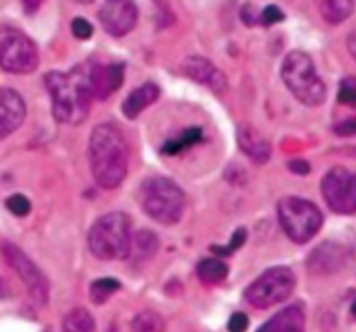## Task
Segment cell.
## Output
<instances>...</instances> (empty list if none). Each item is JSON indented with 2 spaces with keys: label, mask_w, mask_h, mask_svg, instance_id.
Returning a JSON list of instances; mask_svg holds the SVG:
<instances>
[{
  "label": "cell",
  "mask_w": 356,
  "mask_h": 332,
  "mask_svg": "<svg viewBox=\"0 0 356 332\" xmlns=\"http://www.w3.org/2000/svg\"><path fill=\"white\" fill-rule=\"evenodd\" d=\"M44 80L51 94L52 117L59 124L79 125L89 117L94 96L83 65L75 66L72 72H51Z\"/></svg>",
  "instance_id": "2"
},
{
  "label": "cell",
  "mask_w": 356,
  "mask_h": 332,
  "mask_svg": "<svg viewBox=\"0 0 356 332\" xmlns=\"http://www.w3.org/2000/svg\"><path fill=\"white\" fill-rule=\"evenodd\" d=\"M131 327L134 332H163L165 322L160 313L153 312V310H145L134 317Z\"/></svg>",
  "instance_id": "24"
},
{
  "label": "cell",
  "mask_w": 356,
  "mask_h": 332,
  "mask_svg": "<svg viewBox=\"0 0 356 332\" xmlns=\"http://www.w3.org/2000/svg\"><path fill=\"white\" fill-rule=\"evenodd\" d=\"M351 313H353V315L356 317V301L353 303V306H351Z\"/></svg>",
  "instance_id": "36"
},
{
  "label": "cell",
  "mask_w": 356,
  "mask_h": 332,
  "mask_svg": "<svg viewBox=\"0 0 356 332\" xmlns=\"http://www.w3.org/2000/svg\"><path fill=\"white\" fill-rule=\"evenodd\" d=\"M0 65L16 75L33 73L38 66L37 45L19 30L3 26L0 31Z\"/></svg>",
  "instance_id": "8"
},
{
  "label": "cell",
  "mask_w": 356,
  "mask_h": 332,
  "mask_svg": "<svg viewBox=\"0 0 356 332\" xmlns=\"http://www.w3.org/2000/svg\"><path fill=\"white\" fill-rule=\"evenodd\" d=\"M337 100L343 104H350V106H356V79L355 77H346L343 79L339 86V94Z\"/></svg>",
  "instance_id": "28"
},
{
  "label": "cell",
  "mask_w": 356,
  "mask_h": 332,
  "mask_svg": "<svg viewBox=\"0 0 356 332\" xmlns=\"http://www.w3.org/2000/svg\"><path fill=\"white\" fill-rule=\"evenodd\" d=\"M183 72L191 80L209 87V89L218 94L225 93L226 87H228V80H226L225 73L214 63H211L205 58H200V56L188 58L183 65Z\"/></svg>",
  "instance_id": "13"
},
{
  "label": "cell",
  "mask_w": 356,
  "mask_h": 332,
  "mask_svg": "<svg viewBox=\"0 0 356 332\" xmlns=\"http://www.w3.org/2000/svg\"><path fill=\"white\" fill-rule=\"evenodd\" d=\"M197 275L204 284L218 285L228 277V267L221 260H202L197 267Z\"/></svg>",
  "instance_id": "21"
},
{
  "label": "cell",
  "mask_w": 356,
  "mask_h": 332,
  "mask_svg": "<svg viewBox=\"0 0 356 332\" xmlns=\"http://www.w3.org/2000/svg\"><path fill=\"white\" fill-rule=\"evenodd\" d=\"M348 49H350L351 56L356 59V30H353L348 37Z\"/></svg>",
  "instance_id": "34"
},
{
  "label": "cell",
  "mask_w": 356,
  "mask_h": 332,
  "mask_svg": "<svg viewBox=\"0 0 356 332\" xmlns=\"http://www.w3.org/2000/svg\"><path fill=\"white\" fill-rule=\"evenodd\" d=\"M202 138H204V132H202L200 127L186 129V131H184L177 139H170V141H167L165 145L162 146V152L167 153V155H176V153H181L183 150H186L188 146L200 143Z\"/></svg>",
  "instance_id": "23"
},
{
  "label": "cell",
  "mask_w": 356,
  "mask_h": 332,
  "mask_svg": "<svg viewBox=\"0 0 356 332\" xmlns=\"http://www.w3.org/2000/svg\"><path fill=\"white\" fill-rule=\"evenodd\" d=\"M296 284L298 280L291 268H270L245 289V299L254 308L268 310L291 298Z\"/></svg>",
  "instance_id": "7"
},
{
  "label": "cell",
  "mask_w": 356,
  "mask_h": 332,
  "mask_svg": "<svg viewBox=\"0 0 356 332\" xmlns=\"http://www.w3.org/2000/svg\"><path fill=\"white\" fill-rule=\"evenodd\" d=\"M257 332H306V319L301 306H289L271 317Z\"/></svg>",
  "instance_id": "17"
},
{
  "label": "cell",
  "mask_w": 356,
  "mask_h": 332,
  "mask_svg": "<svg viewBox=\"0 0 356 332\" xmlns=\"http://www.w3.org/2000/svg\"><path fill=\"white\" fill-rule=\"evenodd\" d=\"M139 202L146 214L160 225H176L183 218L186 197L183 190L169 177L155 176L139 188Z\"/></svg>",
  "instance_id": "4"
},
{
  "label": "cell",
  "mask_w": 356,
  "mask_h": 332,
  "mask_svg": "<svg viewBox=\"0 0 356 332\" xmlns=\"http://www.w3.org/2000/svg\"><path fill=\"white\" fill-rule=\"evenodd\" d=\"M284 19H285L284 10L277 6L264 7L263 13H261V16H259V23L264 24V26H271V24H277Z\"/></svg>",
  "instance_id": "29"
},
{
  "label": "cell",
  "mask_w": 356,
  "mask_h": 332,
  "mask_svg": "<svg viewBox=\"0 0 356 332\" xmlns=\"http://www.w3.org/2000/svg\"><path fill=\"white\" fill-rule=\"evenodd\" d=\"M38 7H40V2H24V9H26V13L28 9H38Z\"/></svg>",
  "instance_id": "35"
},
{
  "label": "cell",
  "mask_w": 356,
  "mask_h": 332,
  "mask_svg": "<svg viewBox=\"0 0 356 332\" xmlns=\"http://www.w3.org/2000/svg\"><path fill=\"white\" fill-rule=\"evenodd\" d=\"M6 207L9 209L10 214L17 216V218H24L26 214H30L31 204L24 195L14 193L10 197L6 198Z\"/></svg>",
  "instance_id": "27"
},
{
  "label": "cell",
  "mask_w": 356,
  "mask_h": 332,
  "mask_svg": "<svg viewBox=\"0 0 356 332\" xmlns=\"http://www.w3.org/2000/svg\"><path fill=\"white\" fill-rule=\"evenodd\" d=\"M289 169L294 174H299V176H306V174H309L312 167L306 160H292V162H289Z\"/></svg>",
  "instance_id": "33"
},
{
  "label": "cell",
  "mask_w": 356,
  "mask_h": 332,
  "mask_svg": "<svg viewBox=\"0 0 356 332\" xmlns=\"http://www.w3.org/2000/svg\"><path fill=\"white\" fill-rule=\"evenodd\" d=\"M278 223L296 244H306L318 233L323 216L313 202L299 197H285L277 204Z\"/></svg>",
  "instance_id": "6"
},
{
  "label": "cell",
  "mask_w": 356,
  "mask_h": 332,
  "mask_svg": "<svg viewBox=\"0 0 356 332\" xmlns=\"http://www.w3.org/2000/svg\"><path fill=\"white\" fill-rule=\"evenodd\" d=\"M247 329H249V317L242 312L233 313L232 319H229V322H228V331L229 332H245Z\"/></svg>",
  "instance_id": "31"
},
{
  "label": "cell",
  "mask_w": 356,
  "mask_h": 332,
  "mask_svg": "<svg viewBox=\"0 0 356 332\" xmlns=\"http://www.w3.org/2000/svg\"><path fill=\"white\" fill-rule=\"evenodd\" d=\"M120 282L115 280V278H99V280H94L90 284V299L96 305H103V303L108 301L110 296L120 291Z\"/></svg>",
  "instance_id": "25"
},
{
  "label": "cell",
  "mask_w": 356,
  "mask_h": 332,
  "mask_svg": "<svg viewBox=\"0 0 356 332\" xmlns=\"http://www.w3.org/2000/svg\"><path fill=\"white\" fill-rule=\"evenodd\" d=\"M247 240V230L245 228H236L235 232H233L232 235V240H229L228 246L225 247H219V246H212V253L219 254V256H229L232 253H235V251H238L240 247L245 244Z\"/></svg>",
  "instance_id": "26"
},
{
  "label": "cell",
  "mask_w": 356,
  "mask_h": 332,
  "mask_svg": "<svg viewBox=\"0 0 356 332\" xmlns=\"http://www.w3.org/2000/svg\"><path fill=\"white\" fill-rule=\"evenodd\" d=\"M322 193L329 207L337 214L356 212V173L334 167L322 181Z\"/></svg>",
  "instance_id": "9"
},
{
  "label": "cell",
  "mask_w": 356,
  "mask_h": 332,
  "mask_svg": "<svg viewBox=\"0 0 356 332\" xmlns=\"http://www.w3.org/2000/svg\"><path fill=\"white\" fill-rule=\"evenodd\" d=\"M318 10L329 24H339L353 14L355 3L351 0H325L318 2Z\"/></svg>",
  "instance_id": "19"
},
{
  "label": "cell",
  "mask_w": 356,
  "mask_h": 332,
  "mask_svg": "<svg viewBox=\"0 0 356 332\" xmlns=\"http://www.w3.org/2000/svg\"><path fill=\"white\" fill-rule=\"evenodd\" d=\"M282 79L299 103L306 104V106H318L325 101V84L316 73L312 56L306 52H289L282 65Z\"/></svg>",
  "instance_id": "5"
},
{
  "label": "cell",
  "mask_w": 356,
  "mask_h": 332,
  "mask_svg": "<svg viewBox=\"0 0 356 332\" xmlns=\"http://www.w3.org/2000/svg\"><path fill=\"white\" fill-rule=\"evenodd\" d=\"M63 332H96L94 319L86 308H75L66 315Z\"/></svg>",
  "instance_id": "22"
},
{
  "label": "cell",
  "mask_w": 356,
  "mask_h": 332,
  "mask_svg": "<svg viewBox=\"0 0 356 332\" xmlns=\"http://www.w3.org/2000/svg\"><path fill=\"white\" fill-rule=\"evenodd\" d=\"M2 256L6 263L16 271L17 277L23 280V284L26 285L31 299L37 305H45L49 299V282L44 277V274L35 267L33 261L19 247L7 242V240L2 242Z\"/></svg>",
  "instance_id": "10"
},
{
  "label": "cell",
  "mask_w": 356,
  "mask_h": 332,
  "mask_svg": "<svg viewBox=\"0 0 356 332\" xmlns=\"http://www.w3.org/2000/svg\"><path fill=\"white\" fill-rule=\"evenodd\" d=\"M348 253L337 242H323L308 258V270L313 275H332L346 264Z\"/></svg>",
  "instance_id": "14"
},
{
  "label": "cell",
  "mask_w": 356,
  "mask_h": 332,
  "mask_svg": "<svg viewBox=\"0 0 356 332\" xmlns=\"http://www.w3.org/2000/svg\"><path fill=\"white\" fill-rule=\"evenodd\" d=\"M92 96L97 100H106L110 94L120 89L124 82V68L122 63H101L97 59H89L83 65Z\"/></svg>",
  "instance_id": "11"
},
{
  "label": "cell",
  "mask_w": 356,
  "mask_h": 332,
  "mask_svg": "<svg viewBox=\"0 0 356 332\" xmlns=\"http://www.w3.org/2000/svg\"><path fill=\"white\" fill-rule=\"evenodd\" d=\"M72 33L79 40H87V38L92 37V24L87 19H83V17H75L72 21Z\"/></svg>",
  "instance_id": "30"
},
{
  "label": "cell",
  "mask_w": 356,
  "mask_h": 332,
  "mask_svg": "<svg viewBox=\"0 0 356 332\" xmlns=\"http://www.w3.org/2000/svg\"><path fill=\"white\" fill-rule=\"evenodd\" d=\"M236 141L240 150L256 164H266L271 157V145L254 125L242 124L236 129Z\"/></svg>",
  "instance_id": "16"
},
{
  "label": "cell",
  "mask_w": 356,
  "mask_h": 332,
  "mask_svg": "<svg viewBox=\"0 0 356 332\" xmlns=\"http://www.w3.org/2000/svg\"><path fill=\"white\" fill-rule=\"evenodd\" d=\"M26 117V104L14 89L3 87L0 90V138L6 139L21 127Z\"/></svg>",
  "instance_id": "15"
},
{
  "label": "cell",
  "mask_w": 356,
  "mask_h": 332,
  "mask_svg": "<svg viewBox=\"0 0 356 332\" xmlns=\"http://www.w3.org/2000/svg\"><path fill=\"white\" fill-rule=\"evenodd\" d=\"M101 26L111 37H124L134 30L138 23V7L129 0L104 2L99 9Z\"/></svg>",
  "instance_id": "12"
},
{
  "label": "cell",
  "mask_w": 356,
  "mask_h": 332,
  "mask_svg": "<svg viewBox=\"0 0 356 332\" xmlns=\"http://www.w3.org/2000/svg\"><path fill=\"white\" fill-rule=\"evenodd\" d=\"M159 237L149 232V230H143V232L136 233L134 240H132V256L138 263L149 261L159 253Z\"/></svg>",
  "instance_id": "20"
},
{
  "label": "cell",
  "mask_w": 356,
  "mask_h": 332,
  "mask_svg": "<svg viewBox=\"0 0 356 332\" xmlns=\"http://www.w3.org/2000/svg\"><path fill=\"white\" fill-rule=\"evenodd\" d=\"M339 136H355L356 134V118H346L334 127Z\"/></svg>",
  "instance_id": "32"
},
{
  "label": "cell",
  "mask_w": 356,
  "mask_h": 332,
  "mask_svg": "<svg viewBox=\"0 0 356 332\" xmlns=\"http://www.w3.org/2000/svg\"><path fill=\"white\" fill-rule=\"evenodd\" d=\"M160 97V89L156 84L146 82L141 87L132 90L127 97L122 103V111L127 118H136L141 113L145 108H148L149 104L155 103Z\"/></svg>",
  "instance_id": "18"
},
{
  "label": "cell",
  "mask_w": 356,
  "mask_h": 332,
  "mask_svg": "<svg viewBox=\"0 0 356 332\" xmlns=\"http://www.w3.org/2000/svg\"><path fill=\"white\" fill-rule=\"evenodd\" d=\"M90 169L101 188L113 190L127 176L129 146L115 124H99L92 129L89 141Z\"/></svg>",
  "instance_id": "1"
},
{
  "label": "cell",
  "mask_w": 356,
  "mask_h": 332,
  "mask_svg": "<svg viewBox=\"0 0 356 332\" xmlns=\"http://www.w3.org/2000/svg\"><path fill=\"white\" fill-rule=\"evenodd\" d=\"M89 251L101 261H124L132 256V221L124 212L97 219L89 232Z\"/></svg>",
  "instance_id": "3"
}]
</instances>
